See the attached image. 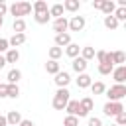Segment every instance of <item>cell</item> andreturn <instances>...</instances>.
Returning <instances> with one entry per match:
<instances>
[{
	"mask_svg": "<svg viewBox=\"0 0 126 126\" xmlns=\"http://www.w3.org/2000/svg\"><path fill=\"white\" fill-rule=\"evenodd\" d=\"M85 26H87L85 16H71V20H69V30L71 32H83Z\"/></svg>",
	"mask_w": 126,
	"mask_h": 126,
	"instance_id": "8992f818",
	"label": "cell"
},
{
	"mask_svg": "<svg viewBox=\"0 0 126 126\" xmlns=\"http://www.w3.org/2000/svg\"><path fill=\"white\" fill-rule=\"evenodd\" d=\"M87 126H102V120H100V118H96V116H91V118H89V122H87Z\"/></svg>",
	"mask_w": 126,
	"mask_h": 126,
	"instance_id": "8d00e7d4",
	"label": "cell"
},
{
	"mask_svg": "<svg viewBox=\"0 0 126 126\" xmlns=\"http://www.w3.org/2000/svg\"><path fill=\"white\" fill-rule=\"evenodd\" d=\"M75 83H77V87H79V89H89V87H91V83H93V77H91L89 73H81V75L75 79Z\"/></svg>",
	"mask_w": 126,
	"mask_h": 126,
	"instance_id": "8fae6325",
	"label": "cell"
},
{
	"mask_svg": "<svg viewBox=\"0 0 126 126\" xmlns=\"http://www.w3.org/2000/svg\"><path fill=\"white\" fill-rule=\"evenodd\" d=\"M33 20H35L37 24H47V22L51 20V16H49V10H47V12H39V14H33Z\"/></svg>",
	"mask_w": 126,
	"mask_h": 126,
	"instance_id": "f1b7e54d",
	"label": "cell"
},
{
	"mask_svg": "<svg viewBox=\"0 0 126 126\" xmlns=\"http://www.w3.org/2000/svg\"><path fill=\"white\" fill-rule=\"evenodd\" d=\"M63 12H65V10H63V4H59V2H57V4H53V6H49V16H51V18H55V20H57V18H61V16H63Z\"/></svg>",
	"mask_w": 126,
	"mask_h": 126,
	"instance_id": "603a6c76",
	"label": "cell"
},
{
	"mask_svg": "<svg viewBox=\"0 0 126 126\" xmlns=\"http://www.w3.org/2000/svg\"><path fill=\"white\" fill-rule=\"evenodd\" d=\"M93 8H94V10H100V8H102V0H94V2H93Z\"/></svg>",
	"mask_w": 126,
	"mask_h": 126,
	"instance_id": "b9f144b4",
	"label": "cell"
},
{
	"mask_svg": "<svg viewBox=\"0 0 126 126\" xmlns=\"http://www.w3.org/2000/svg\"><path fill=\"white\" fill-rule=\"evenodd\" d=\"M67 30H69V20L65 16L53 20V32H55V35L57 33H67Z\"/></svg>",
	"mask_w": 126,
	"mask_h": 126,
	"instance_id": "52a82bcc",
	"label": "cell"
},
{
	"mask_svg": "<svg viewBox=\"0 0 126 126\" xmlns=\"http://www.w3.org/2000/svg\"><path fill=\"white\" fill-rule=\"evenodd\" d=\"M63 10H67V12H79L81 10V2L79 0H65L63 2Z\"/></svg>",
	"mask_w": 126,
	"mask_h": 126,
	"instance_id": "ffe728a7",
	"label": "cell"
},
{
	"mask_svg": "<svg viewBox=\"0 0 126 126\" xmlns=\"http://www.w3.org/2000/svg\"><path fill=\"white\" fill-rule=\"evenodd\" d=\"M8 49H10V45H8V39H6V37H0V53L4 55Z\"/></svg>",
	"mask_w": 126,
	"mask_h": 126,
	"instance_id": "d590c367",
	"label": "cell"
},
{
	"mask_svg": "<svg viewBox=\"0 0 126 126\" xmlns=\"http://www.w3.org/2000/svg\"><path fill=\"white\" fill-rule=\"evenodd\" d=\"M102 112H104V116H116V114H120V112H124V104L122 102H104V106H102Z\"/></svg>",
	"mask_w": 126,
	"mask_h": 126,
	"instance_id": "277c9868",
	"label": "cell"
},
{
	"mask_svg": "<svg viewBox=\"0 0 126 126\" xmlns=\"http://www.w3.org/2000/svg\"><path fill=\"white\" fill-rule=\"evenodd\" d=\"M110 126H116V124H110Z\"/></svg>",
	"mask_w": 126,
	"mask_h": 126,
	"instance_id": "bcb514c9",
	"label": "cell"
},
{
	"mask_svg": "<svg viewBox=\"0 0 126 126\" xmlns=\"http://www.w3.org/2000/svg\"><path fill=\"white\" fill-rule=\"evenodd\" d=\"M114 18H116V22L120 24V22H124L126 20V8H122V6H118L116 10H114V14H112Z\"/></svg>",
	"mask_w": 126,
	"mask_h": 126,
	"instance_id": "1f68e13d",
	"label": "cell"
},
{
	"mask_svg": "<svg viewBox=\"0 0 126 126\" xmlns=\"http://www.w3.org/2000/svg\"><path fill=\"white\" fill-rule=\"evenodd\" d=\"M114 120H116V122H114L116 126H124V124H126V110H124V112H120V114H116V116H114Z\"/></svg>",
	"mask_w": 126,
	"mask_h": 126,
	"instance_id": "e575fe53",
	"label": "cell"
},
{
	"mask_svg": "<svg viewBox=\"0 0 126 126\" xmlns=\"http://www.w3.org/2000/svg\"><path fill=\"white\" fill-rule=\"evenodd\" d=\"M4 65H6V59H4V55H2V53H0V69H2V67H4Z\"/></svg>",
	"mask_w": 126,
	"mask_h": 126,
	"instance_id": "ee69618b",
	"label": "cell"
},
{
	"mask_svg": "<svg viewBox=\"0 0 126 126\" xmlns=\"http://www.w3.org/2000/svg\"><path fill=\"white\" fill-rule=\"evenodd\" d=\"M6 122H8V126H18V124L22 122V114H20L18 110H10V112L6 114Z\"/></svg>",
	"mask_w": 126,
	"mask_h": 126,
	"instance_id": "7c38bea8",
	"label": "cell"
},
{
	"mask_svg": "<svg viewBox=\"0 0 126 126\" xmlns=\"http://www.w3.org/2000/svg\"><path fill=\"white\" fill-rule=\"evenodd\" d=\"M104 28H108V30H116L118 28V22H116V18L114 16H104Z\"/></svg>",
	"mask_w": 126,
	"mask_h": 126,
	"instance_id": "4dcf8cb0",
	"label": "cell"
},
{
	"mask_svg": "<svg viewBox=\"0 0 126 126\" xmlns=\"http://www.w3.org/2000/svg\"><path fill=\"white\" fill-rule=\"evenodd\" d=\"M110 75H112V79H114L116 85H124V81H126V65H118V67H114Z\"/></svg>",
	"mask_w": 126,
	"mask_h": 126,
	"instance_id": "ba28073f",
	"label": "cell"
},
{
	"mask_svg": "<svg viewBox=\"0 0 126 126\" xmlns=\"http://www.w3.org/2000/svg\"><path fill=\"white\" fill-rule=\"evenodd\" d=\"M47 55H49V59H51V61H59V57L63 55V49H61V47H57V45H53V47H49Z\"/></svg>",
	"mask_w": 126,
	"mask_h": 126,
	"instance_id": "4316f807",
	"label": "cell"
},
{
	"mask_svg": "<svg viewBox=\"0 0 126 126\" xmlns=\"http://www.w3.org/2000/svg\"><path fill=\"white\" fill-rule=\"evenodd\" d=\"M71 67H73V71H75L77 75H81V73H87V67H89V63H87L83 57H75V59L71 61Z\"/></svg>",
	"mask_w": 126,
	"mask_h": 126,
	"instance_id": "30bf717a",
	"label": "cell"
},
{
	"mask_svg": "<svg viewBox=\"0 0 126 126\" xmlns=\"http://www.w3.org/2000/svg\"><path fill=\"white\" fill-rule=\"evenodd\" d=\"M71 100V93H69V89H57L55 91V94H53V108L55 110H65V106H67V102Z\"/></svg>",
	"mask_w": 126,
	"mask_h": 126,
	"instance_id": "7a4b0ae2",
	"label": "cell"
},
{
	"mask_svg": "<svg viewBox=\"0 0 126 126\" xmlns=\"http://www.w3.org/2000/svg\"><path fill=\"white\" fill-rule=\"evenodd\" d=\"M79 57H83V59L89 63L91 59H94V47H93V45H85V47H81Z\"/></svg>",
	"mask_w": 126,
	"mask_h": 126,
	"instance_id": "2e32d148",
	"label": "cell"
},
{
	"mask_svg": "<svg viewBox=\"0 0 126 126\" xmlns=\"http://www.w3.org/2000/svg\"><path fill=\"white\" fill-rule=\"evenodd\" d=\"M0 28H2V26H0Z\"/></svg>",
	"mask_w": 126,
	"mask_h": 126,
	"instance_id": "c3c4849f",
	"label": "cell"
},
{
	"mask_svg": "<svg viewBox=\"0 0 126 126\" xmlns=\"http://www.w3.org/2000/svg\"><path fill=\"white\" fill-rule=\"evenodd\" d=\"M45 71H47L49 75H57V73L61 71V65H59V61H51V59H49V61L45 63Z\"/></svg>",
	"mask_w": 126,
	"mask_h": 126,
	"instance_id": "cb8c5ba5",
	"label": "cell"
},
{
	"mask_svg": "<svg viewBox=\"0 0 126 126\" xmlns=\"http://www.w3.org/2000/svg\"><path fill=\"white\" fill-rule=\"evenodd\" d=\"M0 79H2V77H0ZM0 83H2V81H0Z\"/></svg>",
	"mask_w": 126,
	"mask_h": 126,
	"instance_id": "7dc6e473",
	"label": "cell"
},
{
	"mask_svg": "<svg viewBox=\"0 0 126 126\" xmlns=\"http://www.w3.org/2000/svg\"><path fill=\"white\" fill-rule=\"evenodd\" d=\"M0 126H8V122H6V116H4V114H0Z\"/></svg>",
	"mask_w": 126,
	"mask_h": 126,
	"instance_id": "7bdbcfd3",
	"label": "cell"
},
{
	"mask_svg": "<svg viewBox=\"0 0 126 126\" xmlns=\"http://www.w3.org/2000/svg\"><path fill=\"white\" fill-rule=\"evenodd\" d=\"M2 24H4V18H2V16H0V26H2Z\"/></svg>",
	"mask_w": 126,
	"mask_h": 126,
	"instance_id": "f6af8a7d",
	"label": "cell"
},
{
	"mask_svg": "<svg viewBox=\"0 0 126 126\" xmlns=\"http://www.w3.org/2000/svg\"><path fill=\"white\" fill-rule=\"evenodd\" d=\"M4 59H6V65H8V63H18V59H20V51L10 47V49L4 53Z\"/></svg>",
	"mask_w": 126,
	"mask_h": 126,
	"instance_id": "ac0fdd59",
	"label": "cell"
},
{
	"mask_svg": "<svg viewBox=\"0 0 126 126\" xmlns=\"http://www.w3.org/2000/svg\"><path fill=\"white\" fill-rule=\"evenodd\" d=\"M104 53H106L104 49H98V51H94V57H96V61H98V63H102V59H104Z\"/></svg>",
	"mask_w": 126,
	"mask_h": 126,
	"instance_id": "74e56055",
	"label": "cell"
},
{
	"mask_svg": "<svg viewBox=\"0 0 126 126\" xmlns=\"http://www.w3.org/2000/svg\"><path fill=\"white\" fill-rule=\"evenodd\" d=\"M93 106H94V100H93L91 96L81 98V100H79V118L89 116V114H91V110H93Z\"/></svg>",
	"mask_w": 126,
	"mask_h": 126,
	"instance_id": "5b68a950",
	"label": "cell"
},
{
	"mask_svg": "<svg viewBox=\"0 0 126 126\" xmlns=\"http://www.w3.org/2000/svg\"><path fill=\"white\" fill-rule=\"evenodd\" d=\"M8 12L14 16V20H18V18H22V20H24V16H28V14L32 12V2L18 0V2H14V4H10V6H8Z\"/></svg>",
	"mask_w": 126,
	"mask_h": 126,
	"instance_id": "6da1fadb",
	"label": "cell"
},
{
	"mask_svg": "<svg viewBox=\"0 0 126 126\" xmlns=\"http://www.w3.org/2000/svg\"><path fill=\"white\" fill-rule=\"evenodd\" d=\"M102 14L104 16H112L114 14V10H116V4L112 2V0H102Z\"/></svg>",
	"mask_w": 126,
	"mask_h": 126,
	"instance_id": "7402d4cb",
	"label": "cell"
},
{
	"mask_svg": "<svg viewBox=\"0 0 126 126\" xmlns=\"http://www.w3.org/2000/svg\"><path fill=\"white\" fill-rule=\"evenodd\" d=\"M6 91H8V83H0V98H6Z\"/></svg>",
	"mask_w": 126,
	"mask_h": 126,
	"instance_id": "f35d334b",
	"label": "cell"
},
{
	"mask_svg": "<svg viewBox=\"0 0 126 126\" xmlns=\"http://www.w3.org/2000/svg\"><path fill=\"white\" fill-rule=\"evenodd\" d=\"M65 110H67L69 116H77V118H79V100H73V98H71V100L67 102Z\"/></svg>",
	"mask_w": 126,
	"mask_h": 126,
	"instance_id": "d6986e66",
	"label": "cell"
},
{
	"mask_svg": "<svg viewBox=\"0 0 126 126\" xmlns=\"http://www.w3.org/2000/svg\"><path fill=\"white\" fill-rule=\"evenodd\" d=\"M104 93H106V98L110 102H122V98L126 96V85H112Z\"/></svg>",
	"mask_w": 126,
	"mask_h": 126,
	"instance_id": "3957f363",
	"label": "cell"
},
{
	"mask_svg": "<svg viewBox=\"0 0 126 126\" xmlns=\"http://www.w3.org/2000/svg\"><path fill=\"white\" fill-rule=\"evenodd\" d=\"M69 43H71V35H69V33H57V35H55V45H57V47L63 49V47H67Z\"/></svg>",
	"mask_w": 126,
	"mask_h": 126,
	"instance_id": "9a60e30c",
	"label": "cell"
},
{
	"mask_svg": "<svg viewBox=\"0 0 126 126\" xmlns=\"http://www.w3.org/2000/svg\"><path fill=\"white\" fill-rule=\"evenodd\" d=\"M6 79H8V81H6L8 85H18V81L22 79V71H20V69H10L8 75H6Z\"/></svg>",
	"mask_w": 126,
	"mask_h": 126,
	"instance_id": "5bb4252c",
	"label": "cell"
},
{
	"mask_svg": "<svg viewBox=\"0 0 126 126\" xmlns=\"http://www.w3.org/2000/svg\"><path fill=\"white\" fill-rule=\"evenodd\" d=\"M22 43H26V33H14V35L8 39V45H10L12 49H16V47L22 45Z\"/></svg>",
	"mask_w": 126,
	"mask_h": 126,
	"instance_id": "4fadbf2b",
	"label": "cell"
},
{
	"mask_svg": "<svg viewBox=\"0 0 126 126\" xmlns=\"http://www.w3.org/2000/svg\"><path fill=\"white\" fill-rule=\"evenodd\" d=\"M6 12H8V4H6V2H0V16L4 18V16H6Z\"/></svg>",
	"mask_w": 126,
	"mask_h": 126,
	"instance_id": "ab89813d",
	"label": "cell"
},
{
	"mask_svg": "<svg viewBox=\"0 0 126 126\" xmlns=\"http://www.w3.org/2000/svg\"><path fill=\"white\" fill-rule=\"evenodd\" d=\"M18 96H20V87L18 85H8L6 98H18Z\"/></svg>",
	"mask_w": 126,
	"mask_h": 126,
	"instance_id": "f546056e",
	"label": "cell"
},
{
	"mask_svg": "<svg viewBox=\"0 0 126 126\" xmlns=\"http://www.w3.org/2000/svg\"><path fill=\"white\" fill-rule=\"evenodd\" d=\"M18 126H35V124H33L32 120H26V118H22V122H20Z\"/></svg>",
	"mask_w": 126,
	"mask_h": 126,
	"instance_id": "60d3db41",
	"label": "cell"
},
{
	"mask_svg": "<svg viewBox=\"0 0 126 126\" xmlns=\"http://www.w3.org/2000/svg\"><path fill=\"white\" fill-rule=\"evenodd\" d=\"M63 126H79V118L77 116H65V120H63Z\"/></svg>",
	"mask_w": 126,
	"mask_h": 126,
	"instance_id": "836d02e7",
	"label": "cell"
},
{
	"mask_svg": "<svg viewBox=\"0 0 126 126\" xmlns=\"http://www.w3.org/2000/svg\"><path fill=\"white\" fill-rule=\"evenodd\" d=\"M65 53H67V57H71V59H75V57H79V53H81V47H79V43H69L67 47H65Z\"/></svg>",
	"mask_w": 126,
	"mask_h": 126,
	"instance_id": "e0dca14e",
	"label": "cell"
},
{
	"mask_svg": "<svg viewBox=\"0 0 126 126\" xmlns=\"http://www.w3.org/2000/svg\"><path fill=\"white\" fill-rule=\"evenodd\" d=\"M126 63V53L124 51H112V65H124Z\"/></svg>",
	"mask_w": 126,
	"mask_h": 126,
	"instance_id": "d4e9b609",
	"label": "cell"
},
{
	"mask_svg": "<svg viewBox=\"0 0 126 126\" xmlns=\"http://www.w3.org/2000/svg\"><path fill=\"white\" fill-rule=\"evenodd\" d=\"M12 30H14V33H24V32H26V20H22V18L14 20Z\"/></svg>",
	"mask_w": 126,
	"mask_h": 126,
	"instance_id": "484cf974",
	"label": "cell"
},
{
	"mask_svg": "<svg viewBox=\"0 0 126 126\" xmlns=\"http://www.w3.org/2000/svg\"><path fill=\"white\" fill-rule=\"evenodd\" d=\"M47 10H49V6H47V2H45V0H35V2L32 4V12H33V14L47 12Z\"/></svg>",
	"mask_w": 126,
	"mask_h": 126,
	"instance_id": "44dd1931",
	"label": "cell"
},
{
	"mask_svg": "<svg viewBox=\"0 0 126 126\" xmlns=\"http://www.w3.org/2000/svg\"><path fill=\"white\" fill-rule=\"evenodd\" d=\"M114 69V65H108V63H98V73L100 75H110Z\"/></svg>",
	"mask_w": 126,
	"mask_h": 126,
	"instance_id": "d6a6232c",
	"label": "cell"
},
{
	"mask_svg": "<svg viewBox=\"0 0 126 126\" xmlns=\"http://www.w3.org/2000/svg\"><path fill=\"white\" fill-rule=\"evenodd\" d=\"M55 85H57V89H67L69 87V83H71V75L67 73V71H59L57 75H55Z\"/></svg>",
	"mask_w": 126,
	"mask_h": 126,
	"instance_id": "9c48e42d",
	"label": "cell"
},
{
	"mask_svg": "<svg viewBox=\"0 0 126 126\" xmlns=\"http://www.w3.org/2000/svg\"><path fill=\"white\" fill-rule=\"evenodd\" d=\"M91 91H93V94H104V91H106V85H104L102 81L91 83Z\"/></svg>",
	"mask_w": 126,
	"mask_h": 126,
	"instance_id": "83f0119b",
	"label": "cell"
}]
</instances>
